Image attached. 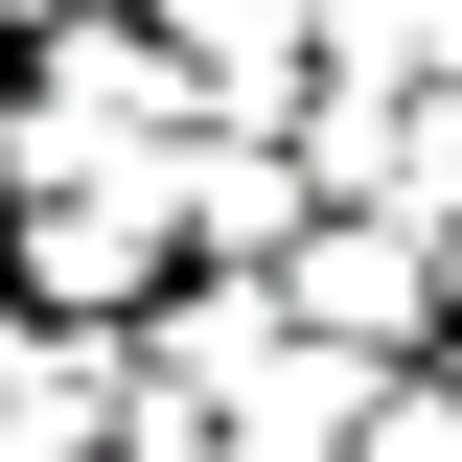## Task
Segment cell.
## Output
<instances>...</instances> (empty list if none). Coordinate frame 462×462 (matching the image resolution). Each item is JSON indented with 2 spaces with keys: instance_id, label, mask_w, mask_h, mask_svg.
Instances as JSON below:
<instances>
[{
  "instance_id": "cell-1",
  "label": "cell",
  "mask_w": 462,
  "mask_h": 462,
  "mask_svg": "<svg viewBox=\"0 0 462 462\" xmlns=\"http://www.w3.org/2000/svg\"><path fill=\"white\" fill-rule=\"evenodd\" d=\"M23 254H47V300H93V324H116V300L162 278V208L116 185V208H47V231H23Z\"/></svg>"
},
{
  "instance_id": "cell-2",
  "label": "cell",
  "mask_w": 462,
  "mask_h": 462,
  "mask_svg": "<svg viewBox=\"0 0 462 462\" xmlns=\"http://www.w3.org/2000/svg\"><path fill=\"white\" fill-rule=\"evenodd\" d=\"M324 324H346V346L416 324V254H393V231H324Z\"/></svg>"
},
{
  "instance_id": "cell-3",
  "label": "cell",
  "mask_w": 462,
  "mask_h": 462,
  "mask_svg": "<svg viewBox=\"0 0 462 462\" xmlns=\"http://www.w3.org/2000/svg\"><path fill=\"white\" fill-rule=\"evenodd\" d=\"M346 439V370H324V346H300V370H254V462H324Z\"/></svg>"
},
{
  "instance_id": "cell-4",
  "label": "cell",
  "mask_w": 462,
  "mask_h": 462,
  "mask_svg": "<svg viewBox=\"0 0 462 462\" xmlns=\"http://www.w3.org/2000/svg\"><path fill=\"white\" fill-rule=\"evenodd\" d=\"M370 462H462V393H393V416H370Z\"/></svg>"
}]
</instances>
